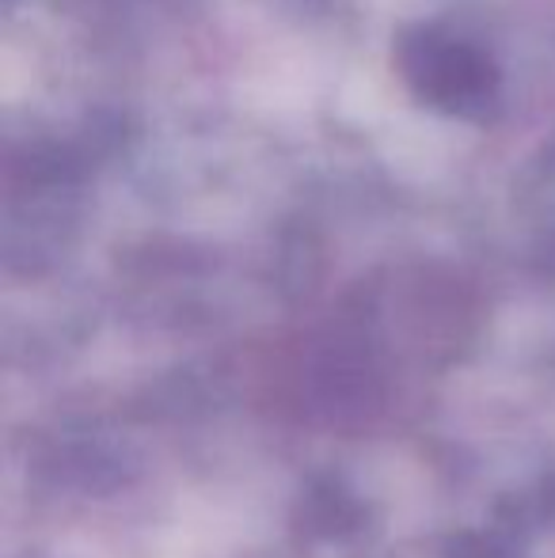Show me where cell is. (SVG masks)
Returning <instances> with one entry per match:
<instances>
[{"instance_id":"1","label":"cell","mask_w":555,"mask_h":558,"mask_svg":"<svg viewBox=\"0 0 555 558\" xmlns=\"http://www.w3.org/2000/svg\"><path fill=\"white\" fill-rule=\"evenodd\" d=\"M393 65L403 92L437 118L487 122L503 111L506 73L472 35L445 20H419L396 35Z\"/></svg>"}]
</instances>
